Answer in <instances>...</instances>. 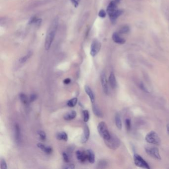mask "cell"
<instances>
[{
    "label": "cell",
    "mask_w": 169,
    "mask_h": 169,
    "mask_svg": "<svg viewBox=\"0 0 169 169\" xmlns=\"http://www.w3.org/2000/svg\"><path fill=\"white\" fill-rule=\"evenodd\" d=\"M145 140L149 143L156 145H159L161 143L159 136L154 131H151L147 134L145 136Z\"/></svg>",
    "instance_id": "cell-4"
},
{
    "label": "cell",
    "mask_w": 169,
    "mask_h": 169,
    "mask_svg": "<svg viewBox=\"0 0 169 169\" xmlns=\"http://www.w3.org/2000/svg\"><path fill=\"white\" fill-rule=\"evenodd\" d=\"M133 159L134 164L136 166L143 169H150L148 164L139 155L137 154H134L133 155Z\"/></svg>",
    "instance_id": "cell-5"
},
{
    "label": "cell",
    "mask_w": 169,
    "mask_h": 169,
    "mask_svg": "<svg viewBox=\"0 0 169 169\" xmlns=\"http://www.w3.org/2000/svg\"><path fill=\"white\" fill-rule=\"evenodd\" d=\"M19 98L22 103L25 105H28L29 103L30 102V99L28 98L27 95H26L24 93H21L19 94Z\"/></svg>",
    "instance_id": "cell-21"
},
{
    "label": "cell",
    "mask_w": 169,
    "mask_h": 169,
    "mask_svg": "<svg viewBox=\"0 0 169 169\" xmlns=\"http://www.w3.org/2000/svg\"><path fill=\"white\" fill-rule=\"evenodd\" d=\"M129 31V27L127 26V25H125L123 26L119 30V33L120 34H126L127 33H128Z\"/></svg>",
    "instance_id": "cell-27"
},
{
    "label": "cell",
    "mask_w": 169,
    "mask_h": 169,
    "mask_svg": "<svg viewBox=\"0 0 169 169\" xmlns=\"http://www.w3.org/2000/svg\"><path fill=\"white\" fill-rule=\"evenodd\" d=\"M76 116V112L74 111H72L71 112H70L66 113L64 115L63 118L66 120H70L74 119Z\"/></svg>",
    "instance_id": "cell-18"
},
{
    "label": "cell",
    "mask_w": 169,
    "mask_h": 169,
    "mask_svg": "<svg viewBox=\"0 0 169 169\" xmlns=\"http://www.w3.org/2000/svg\"><path fill=\"white\" fill-rule=\"evenodd\" d=\"M125 124L126 129L127 131L130 130L131 128V120L129 118H126L125 120Z\"/></svg>",
    "instance_id": "cell-30"
},
{
    "label": "cell",
    "mask_w": 169,
    "mask_h": 169,
    "mask_svg": "<svg viewBox=\"0 0 169 169\" xmlns=\"http://www.w3.org/2000/svg\"><path fill=\"white\" fill-rule=\"evenodd\" d=\"M87 160L91 164L95 162V154L94 152L91 149H89L87 151Z\"/></svg>",
    "instance_id": "cell-17"
},
{
    "label": "cell",
    "mask_w": 169,
    "mask_h": 169,
    "mask_svg": "<svg viewBox=\"0 0 169 169\" xmlns=\"http://www.w3.org/2000/svg\"><path fill=\"white\" fill-rule=\"evenodd\" d=\"M83 120L85 122H87L89 119V113L87 110H84L83 112Z\"/></svg>",
    "instance_id": "cell-28"
},
{
    "label": "cell",
    "mask_w": 169,
    "mask_h": 169,
    "mask_svg": "<svg viewBox=\"0 0 169 169\" xmlns=\"http://www.w3.org/2000/svg\"><path fill=\"white\" fill-rule=\"evenodd\" d=\"M99 16L101 17V18H104L106 15V12L103 9H101L100 10V11L99 12V14H98Z\"/></svg>",
    "instance_id": "cell-34"
},
{
    "label": "cell",
    "mask_w": 169,
    "mask_h": 169,
    "mask_svg": "<svg viewBox=\"0 0 169 169\" xmlns=\"http://www.w3.org/2000/svg\"><path fill=\"white\" fill-rule=\"evenodd\" d=\"M74 168H75V166H74V165L73 164L68 165L63 167V169H74Z\"/></svg>",
    "instance_id": "cell-37"
},
{
    "label": "cell",
    "mask_w": 169,
    "mask_h": 169,
    "mask_svg": "<svg viewBox=\"0 0 169 169\" xmlns=\"http://www.w3.org/2000/svg\"><path fill=\"white\" fill-rule=\"evenodd\" d=\"M62 157H63V159L64 161L66 163H68L69 161V157L68 156V155L66 154V153L63 152L62 153Z\"/></svg>",
    "instance_id": "cell-33"
},
{
    "label": "cell",
    "mask_w": 169,
    "mask_h": 169,
    "mask_svg": "<svg viewBox=\"0 0 169 169\" xmlns=\"http://www.w3.org/2000/svg\"><path fill=\"white\" fill-rule=\"evenodd\" d=\"M31 54H32V53H31V52H28V54H27L26 56H25L22 57L21 58H20V59H19L20 62H21V63H24V62H25V61H26V60L31 56Z\"/></svg>",
    "instance_id": "cell-26"
},
{
    "label": "cell",
    "mask_w": 169,
    "mask_h": 169,
    "mask_svg": "<svg viewBox=\"0 0 169 169\" xmlns=\"http://www.w3.org/2000/svg\"><path fill=\"white\" fill-rule=\"evenodd\" d=\"M70 0L71 1L73 5L74 6V7H77L79 5V3L80 0Z\"/></svg>",
    "instance_id": "cell-36"
},
{
    "label": "cell",
    "mask_w": 169,
    "mask_h": 169,
    "mask_svg": "<svg viewBox=\"0 0 169 169\" xmlns=\"http://www.w3.org/2000/svg\"><path fill=\"white\" fill-rule=\"evenodd\" d=\"M0 169H7L6 163L3 159H0Z\"/></svg>",
    "instance_id": "cell-31"
},
{
    "label": "cell",
    "mask_w": 169,
    "mask_h": 169,
    "mask_svg": "<svg viewBox=\"0 0 169 169\" xmlns=\"http://www.w3.org/2000/svg\"><path fill=\"white\" fill-rule=\"evenodd\" d=\"M106 146L111 149H116L120 144V141L118 138L113 134H111L110 138L108 140H104Z\"/></svg>",
    "instance_id": "cell-2"
},
{
    "label": "cell",
    "mask_w": 169,
    "mask_h": 169,
    "mask_svg": "<svg viewBox=\"0 0 169 169\" xmlns=\"http://www.w3.org/2000/svg\"><path fill=\"white\" fill-rule=\"evenodd\" d=\"M97 129L99 134L104 139V140H108L110 138L111 133H110L107 124L105 122H100L98 124Z\"/></svg>",
    "instance_id": "cell-3"
},
{
    "label": "cell",
    "mask_w": 169,
    "mask_h": 169,
    "mask_svg": "<svg viewBox=\"0 0 169 169\" xmlns=\"http://www.w3.org/2000/svg\"><path fill=\"white\" fill-rule=\"evenodd\" d=\"M90 136V130L89 127L86 124L84 128V133L81 137V142L82 143H86Z\"/></svg>",
    "instance_id": "cell-12"
},
{
    "label": "cell",
    "mask_w": 169,
    "mask_h": 169,
    "mask_svg": "<svg viewBox=\"0 0 169 169\" xmlns=\"http://www.w3.org/2000/svg\"><path fill=\"white\" fill-rule=\"evenodd\" d=\"M76 155L78 161L82 163H84L87 160V152L86 153L85 152L78 150L76 152Z\"/></svg>",
    "instance_id": "cell-11"
},
{
    "label": "cell",
    "mask_w": 169,
    "mask_h": 169,
    "mask_svg": "<svg viewBox=\"0 0 169 169\" xmlns=\"http://www.w3.org/2000/svg\"><path fill=\"white\" fill-rule=\"evenodd\" d=\"M37 147L41 150L45 152L47 154H50L53 152V149L51 147H47L41 143H39L37 144Z\"/></svg>",
    "instance_id": "cell-16"
},
{
    "label": "cell",
    "mask_w": 169,
    "mask_h": 169,
    "mask_svg": "<svg viewBox=\"0 0 169 169\" xmlns=\"http://www.w3.org/2000/svg\"><path fill=\"white\" fill-rule=\"evenodd\" d=\"M109 82L110 85V86L113 89H115L117 86V82L115 79V75L113 72H111L109 77Z\"/></svg>",
    "instance_id": "cell-13"
},
{
    "label": "cell",
    "mask_w": 169,
    "mask_h": 169,
    "mask_svg": "<svg viewBox=\"0 0 169 169\" xmlns=\"http://www.w3.org/2000/svg\"><path fill=\"white\" fill-rule=\"evenodd\" d=\"M58 25V21L56 19L51 24L46 36L45 43V48L46 50H49L52 44L54 41L56 31L57 29Z\"/></svg>",
    "instance_id": "cell-1"
},
{
    "label": "cell",
    "mask_w": 169,
    "mask_h": 169,
    "mask_svg": "<svg viewBox=\"0 0 169 169\" xmlns=\"http://www.w3.org/2000/svg\"><path fill=\"white\" fill-rule=\"evenodd\" d=\"M14 137L17 144H19L21 141V133L19 125L18 123L14 124Z\"/></svg>",
    "instance_id": "cell-8"
},
{
    "label": "cell",
    "mask_w": 169,
    "mask_h": 169,
    "mask_svg": "<svg viewBox=\"0 0 169 169\" xmlns=\"http://www.w3.org/2000/svg\"><path fill=\"white\" fill-rule=\"evenodd\" d=\"M122 13H123V11L122 10L117 9L112 15L110 16L111 21H112L113 22H114L116 20V19L118 18V17L120 16V15H121Z\"/></svg>",
    "instance_id": "cell-19"
},
{
    "label": "cell",
    "mask_w": 169,
    "mask_h": 169,
    "mask_svg": "<svg viewBox=\"0 0 169 169\" xmlns=\"http://www.w3.org/2000/svg\"><path fill=\"white\" fill-rule=\"evenodd\" d=\"M107 165H108V163L107 161L105 160L100 161L98 164V168H99V169L105 168L106 167Z\"/></svg>",
    "instance_id": "cell-25"
},
{
    "label": "cell",
    "mask_w": 169,
    "mask_h": 169,
    "mask_svg": "<svg viewBox=\"0 0 169 169\" xmlns=\"http://www.w3.org/2000/svg\"><path fill=\"white\" fill-rule=\"evenodd\" d=\"M117 3L114 0V1H112L110 2V3L109 4L107 9V11L109 15L110 16L112 15L116 10V7H117Z\"/></svg>",
    "instance_id": "cell-10"
},
{
    "label": "cell",
    "mask_w": 169,
    "mask_h": 169,
    "mask_svg": "<svg viewBox=\"0 0 169 169\" xmlns=\"http://www.w3.org/2000/svg\"><path fill=\"white\" fill-rule=\"evenodd\" d=\"M37 96L36 94H32L30 95V98H29L30 102H34L37 99Z\"/></svg>",
    "instance_id": "cell-35"
},
{
    "label": "cell",
    "mask_w": 169,
    "mask_h": 169,
    "mask_svg": "<svg viewBox=\"0 0 169 169\" xmlns=\"http://www.w3.org/2000/svg\"><path fill=\"white\" fill-rule=\"evenodd\" d=\"M139 86L140 87V88L143 90L144 92H146V93H149V91L148 90V89H147V88L145 86V85H144V84L142 82H140L139 84Z\"/></svg>",
    "instance_id": "cell-32"
},
{
    "label": "cell",
    "mask_w": 169,
    "mask_h": 169,
    "mask_svg": "<svg viewBox=\"0 0 169 169\" xmlns=\"http://www.w3.org/2000/svg\"><path fill=\"white\" fill-rule=\"evenodd\" d=\"M56 138L59 140H63L66 141L68 139L67 134L65 132H61L56 134Z\"/></svg>",
    "instance_id": "cell-22"
},
{
    "label": "cell",
    "mask_w": 169,
    "mask_h": 169,
    "mask_svg": "<svg viewBox=\"0 0 169 169\" xmlns=\"http://www.w3.org/2000/svg\"><path fill=\"white\" fill-rule=\"evenodd\" d=\"M145 151L147 154L151 157L159 160L161 159L159 149L157 147L150 146L146 147H145Z\"/></svg>",
    "instance_id": "cell-6"
},
{
    "label": "cell",
    "mask_w": 169,
    "mask_h": 169,
    "mask_svg": "<svg viewBox=\"0 0 169 169\" xmlns=\"http://www.w3.org/2000/svg\"><path fill=\"white\" fill-rule=\"evenodd\" d=\"M38 134H39L40 139L42 141H45L46 139V134L45 132L42 130H39L38 132Z\"/></svg>",
    "instance_id": "cell-29"
},
{
    "label": "cell",
    "mask_w": 169,
    "mask_h": 169,
    "mask_svg": "<svg viewBox=\"0 0 169 169\" xmlns=\"http://www.w3.org/2000/svg\"><path fill=\"white\" fill-rule=\"evenodd\" d=\"M101 84H102V88H103L104 93L106 94H108V81H107L105 73L104 72H102L101 74Z\"/></svg>",
    "instance_id": "cell-9"
},
{
    "label": "cell",
    "mask_w": 169,
    "mask_h": 169,
    "mask_svg": "<svg viewBox=\"0 0 169 169\" xmlns=\"http://www.w3.org/2000/svg\"><path fill=\"white\" fill-rule=\"evenodd\" d=\"M101 48V44L97 40H94L91 46L90 54L92 56H95L99 52Z\"/></svg>",
    "instance_id": "cell-7"
},
{
    "label": "cell",
    "mask_w": 169,
    "mask_h": 169,
    "mask_svg": "<svg viewBox=\"0 0 169 169\" xmlns=\"http://www.w3.org/2000/svg\"><path fill=\"white\" fill-rule=\"evenodd\" d=\"M84 89H85V91L86 94L88 95L91 103L92 104H93L94 103V102H95V96H94V93L92 91V89L88 85H85V86Z\"/></svg>",
    "instance_id": "cell-14"
},
{
    "label": "cell",
    "mask_w": 169,
    "mask_h": 169,
    "mask_svg": "<svg viewBox=\"0 0 169 169\" xmlns=\"http://www.w3.org/2000/svg\"><path fill=\"white\" fill-rule=\"evenodd\" d=\"M112 39L116 43L123 44L125 42V39L120 37L118 33L116 32H114V33H113L112 35Z\"/></svg>",
    "instance_id": "cell-15"
},
{
    "label": "cell",
    "mask_w": 169,
    "mask_h": 169,
    "mask_svg": "<svg viewBox=\"0 0 169 169\" xmlns=\"http://www.w3.org/2000/svg\"><path fill=\"white\" fill-rule=\"evenodd\" d=\"M71 81V80L70 78H65L63 81V82L65 84H68Z\"/></svg>",
    "instance_id": "cell-38"
},
{
    "label": "cell",
    "mask_w": 169,
    "mask_h": 169,
    "mask_svg": "<svg viewBox=\"0 0 169 169\" xmlns=\"http://www.w3.org/2000/svg\"><path fill=\"white\" fill-rule=\"evenodd\" d=\"M92 110L93 113L95 115L99 117H103V113L99 107L96 104H93L92 106Z\"/></svg>",
    "instance_id": "cell-20"
},
{
    "label": "cell",
    "mask_w": 169,
    "mask_h": 169,
    "mask_svg": "<svg viewBox=\"0 0 169 169\" xmlns=\"http://www.w3.org/2000/svg\"><path fill=\"white\" fill-rule=\"evenodd\" d=\"M115 123L116 127L118 129H121L122 128V123L120 115L118 113H116L115 115Z\"/></svg>",
    "instance_id": "cell-23"
},
{
    "label": "cell",
    "mask_w": 169,
    "mask_h": 169,
    "mask_svg": "<svg viewBox=\"0 0 169 169\" xmlns=\"http://www.w3.org/2000/svg\"><path fill=\"white\" fill-rule=\"evenodd\" d=\"M114 1L117 3H119V2H120V0H114Z\"/></svg>",
    "instance_id": "cell-40"
},
{
    "label": "cell",
    "mask_w": 169,
    "mask_h": 169,
    "mask_svg": "<svg viewBox=\"0 0 169 169\" xmlns=\"http://www.w3.org/2000/svg\"><path fill=\"white\" fill-rule=\"evenodd\" d=\"M77 103V98H73L67 102V105L69 107H74Z\"/></svg>",
    "instance_id": "cell-24"
},
{
    "label": "cell",
    "mask_w": 169,
    "mask_h": 169,
    "mask_svg": "<svg viewBox=\"0 0 169 169\" xmlns=\"http://www.w3.org/2000/svg\"><path fill=\"white\" fill-rule=\"evenodd\" d=\"M167 131L168 134L169 135V123L167 124Z\"/></svg>",
    "instance_id": "cell-39"
}]
</instances>
